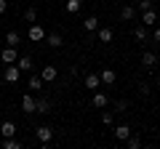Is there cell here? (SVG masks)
<instances>
[{"mask_svg": "<svg viewBox=\"0 0 160 149\" xmlns=\"http://www.w3.org/2000/svg\"><path fill=\"white\" fill-rule=\"evenodd\" d=\"M35 138H38L43 147H46L48 141L53 138V128H48V125H40V128H35Z\"/></svg>", "mask_w": 160, "mask_h": 149, "instance_id": "cell-1", "label": "cell"}, {"mask_svg": "<svg viewBox=\"0 0 160 149\" xmlns=\"http://www.w3.org/2000/svg\"><path fill=\"white\" fill-rule=\"evenodd\" d=\"M27 37H29V40H32V43H40V40H46V29H43V27H40V24H29V32H27Z\"/></svg>", "mask_w": 160, "mask_h": 149, "instance_id": "cell-2", "label": "cell"}, {"mask_svg": "<svg viewBox=\"0 0 160 149\" xmlns=\"http://www.w3.org/2000/svg\"><path fill=\"white\" fill-rule=\"evenodd\" d=\"M0 59H3V64H16V59H19V53H16V46H8V48H3Z\"/></svg>", "mask_w": 160, "mask_h": 149, "instance_id": "cell-3", "label": "cell"}, {"mask_svg": "<svg viewBox=\"0 0 160 149\" xmlns=\"http://www.w3.org/2000/svg\"><path fill=\"white\" fill-rule=\"evenodd\" d=\"M3 74H6V83H16L19 77H22V69L13 67V64H6V72Z\"/></svg>", "mask_w": 160, "mask_h": 149, "instance_id": "cell-4", "label": "cell"}, {"mask_svg": "<svg viewBox=\"0 0 160 149\" xmlns=\"http://www.w3.org/2000/svg\"><path fill=\"white\" fill-rule=\"evenodd\" d=\"M40 77H43V83H53V80L59 77V69L48 64V67H43V72H40Z\"/></svg>", "mask_w": 160, "mask_h": 149, "instance_id": "cell-5", "label": "cell"}, {"mask_svg": "<svg viewBox=\"0 0 160 149\" xmlns=\"http://www.w3.org/2000/svg\"><path fill=\"white\" fill-rule=\"evenodd\" d=\"M22 112L24 115H35V99L29 93H24V99H22Z\"/></svg>", "mask_w": 160, "mask_h": 149, "instance_id": "cell-6", "label": "cell"}, {"mask_svg": "<svg viewBox=\"0 0 160 149\" xmlns=\"http://www.w3.org/2000/svg\"><path fill=\"white\" fill-rule=\"evenodd\" d=\"M99 77H102V85H112L115 83V77H118V74H115V69H102V72H99Z\"/></svg>", "mask_w": 160, "mask_h": 149, "instance_id": "cell-7", "label": "cell"}, {"mask_svg": "<svg viewBox=\"0 0 160 149\" xmlns=\"http://www.w3.org/2000/svg\"><path fill=\"white\" fill-rule=\"evenodd\" d=\"M99 85H102V77H99L96 72H88V74H86V88H91V91H96Z\"/></svg>", "mask_w": 160, "mask_h": 149, "instance_id": "cell-8", "label": "cell"}, {"mask_svg": "<svg viewBox=\"0 0 160 149\" xmlns=\"http://www.w3.org/2000/svg\"><path fill=\"white\" fill-rule=\"evenodd\" d=\"M91 104H93L96 109H104V107L109 104V99H107V93H93V96H91Z\"/></svg>", "mask_w": 160, "mask_h": 149, "instance_id": "cell-9", "label": "cell"}, {"mask_svg": "<svg viewBox=\"0 0 160 149\" xmlns=\"http://www.w3.org/2000/svg\"><path fill=\"white\" fill-rule=\"evenodd\" d=\"M155 22H158V11H155V8L142 11V24H144V27H149V24H155Z\"/></svg>", "mask_w": 160, "mask_h": 149, "instance_id": "cell-10", "label": "cell"}, {"mask_svg": "<svg viewBox=\"0 0 160 149\" xmlns=\"http://www.w3.org/2000/svg\"><path fill=\"white\" fill-rule=\"evenodd\" d=\"M96 32H99V40H102L104 46H107V43H112V35H115V32H112V27H99Z\"/></svg>", "mask_w": 160, "mask_h": 149, "instance_id": "cell-11", "label": "cell"}, {"mask_svg": "<svg viewBox=\"0 0 160 149\" xmlns=\"http://www.w3.org/2000/svg\"><path fill=\"white\" fill-rule=\"evenodd\" d=\"M35 112H40V115H48V112H51V104H48V99H35Z\"/></svg>", "mask_w": 160, "mask_h": 149, "instance_id": "cell-12", "label": "cell"}, {"mask_svg": "<svg viewBox=\"0 0 160 149\" xmlns=\"http://www.w3.org/2000/svg\"><path fill=\"white\" fill-rule=\"evenodd\" d=\"M120 19H123V22L136 19V8H133V6H123V8H120Z\"/></svg>", "mask_w": 160, "mask_h": 149, "instance_id": "cell-13", "label": "cell"}, {"mask_svg": "<svg viewBox=\"0 0 160 149\" xmlns=\"http://www.w3.org/2000/svg\"><path fill=\"white\" fill-rule=\"evenodd\" d=\"M0 133H3V138H11V136H16V125H13L11 120H8V123H3V125H0Z\"/></svg>", "mask_w": 160, "mask_h": 149, "instance_id": "cell-14", "label": "cell"}, {"mask_svg": "<svg viewBox=\"0 0 160 149\" xmlns=\"http://www.w3.org/2000/svg\"><path fill=\"white\" fill-rule=\"evenodd\" d=\"M83 29H86V32H96V29H99V19H96V16L83 19Z\"/></svg>", "mask_w": 160, "mask_h": 149, "instance_id": "cell-15", "label": "cell"}, {"mask_svg": "<svg viewBox=\"0 0 160 149\" xmlns=\"http://www.w3.org/2000/svg\"><path fill=\"white\" fill-rule=\"evenodd\" d=\"M142 64H144V67H147V69H152V67H158V56H155V53H142Z\"/></svg>", "mask_w": 160, "mask_h": 149, "instance_id": "cell-16", "label": "cell"}, {"mask_svg": "<svg viewBox=\"0 0 160 149\" xmlns=\"http://www.w3.org/2000/svg\"><path fill=\"white\" fill-rule=\"evenodd\" d=\"M128 136H131V125H118V128H115V138L126 141Z\"/></svg>", "mask_w": 160, "mask_h": 149, "instance_id": "cell-17", "label": "cell"}, {"mask_svg": "<svg viewBox=\"0 0 160 149\" xmlns=\"http://www.w3.org/2000/svg\"><path fill=\"white\" fill-rule=\"evenodd\" d=\"M16 67L22 69V72H29V69H32V59H29V56H19L16 59Z\"/></svg>", "mask_w": 160, "mask_h": 149, "instance_id": "cell-18", "label": "cell"}, {"mask_svg": "<svg viewBox=\"0 0 160 149\" xmlns=\"http://www.w3.org/2000/svg\"><path fill=\"white\" fill-rule=\"evenodd\" d=\"M80 8H83L80 0H67V3H64V11H67V13H78Z\"/></svg>", "mask_w": 160, "mask_h": 149, "instance_id": "cell-19", "label": "cell"}, {"mask_svg": "<svg viewBox=\"0 0 160 149\" xmlns=\"http://www.w3.org/2000/svg\"><path fill=\"white\" fill-rule=\"evenodd\" d=\"M6 43H8V46H19V43H22V35L13 32V29H8V32H6Z\"/></svg>", "mask_w": 160, "mask_h": 149, "instance_id": "cell-20", "label": "cell"}, {"mask_svg": "<svg viewBox=\"0 0 160 149\" xmlns=\"http://www.w3.org/2000/svg\"><path fill=\"white\" fill-rule=\"evenodd\" d=\"M46 40H48V46H51V48H59V46H62V35L51 32V35H46Z\"/></svg>", "mask_w": 160, "mask_h": 149, "instance_id": "cell-21", "label": "cell"}, {"mask_svg": "<svg viewBox=\"0 0 160 149\" xmlns=\"http://www.w3.org/2000/svg\"><path fill=\"white\" fill-rule=\"evenodd\" d=\"M3 149H22V141L19 138H3Z\"/></svg>", "mask_w": 160, "mask_h": 149, "instance_id": "cell-22", "label": "cell"}, {"mask_svg": "<svg viewBox=\"0 0 160 149\" xmlns=\"http://www.w3.org/2000/svg\"><path fill=\"white\" fill-rule=\"evenodd\" d=\"M27 85L32 88V91H43V85H46V83H43V77H38V74H35V77H29Z\"/></svg>", "mask_w": 160, "mask_h": 149, "instance_id": "cell-23", "label": "cell"}, {"mask_svg": "<svg viewBox=\"0 0 160 149\" xmlns=\"http://www.w3.org/2000/svg\"><path fill=\"white\" fill-rule=\"evenodd\" d=\"M133 37H136V40H147V27H144V24H139V27L133 29Z\"/></svg>", "mask_w": 160, "mask_h": 149, "instance_id": "cell-24", "label": "cell"}, {"mask_svg": "<svg viewBox=\"0 0 160 149\" xmlns=\"http://www.w3.org/2000/svg\"><path fill=\"white\" fill-rule=\"evenodd\" d=\"M35 19H38V11H35L32 6H29V8H24V22H29V24H32Z\"/></svg>", "mask_w": 160, "mask_h": 149, "instance_id": "cell-25", "label": "cell"}, {"mask_svg": "<svg viewBox=\"0 0 160 149\" xmlns=\"http://www.w3.org/2000/svg\"><path fill=\"white\" fill-rule=\"evenodd\" d=\"M126 141H128V147H131V149H139V147H142V138H139V136H128Z\"/></svg>", "mask_w": 160, "mask_h": 149, "instance_id": "cell-26", "label": "cell"}, {"mask_svg": "<svg viewBox=\"0 0 160 149\" xmlns=\"http://www.w3.org/2000/svg\"><path fill=\"white\" fill-rule=\"evenodd\" d=\"M149 8H155V0H142L139 3V11H149Z\"/></svg>", "mask_w": 160, "mask_h": 149, "instance_id": "cell-27", "label": "cell"}, {"mask_svg": "<svg viewBox=\"0 0 160 149\" xmlns=\"http://www.w3.org/2000/svg\"><path fill=\"white\" fill-rule=\"evenodd\" d=\"M102 123L104 125H112V112H102Z\"/></svg>", "mask_w": 160, "mask_h": 149, "instance_id": "cell-28", "label": "cell"}, {"mask_svg": "<svg viewBox=\"0 0 160 149\" xmlns=\"http://www.w3.org/2000/svg\"><path fill=\"white\" fill-rule=\"evenodd\" d=\"M8 11V3H6V0H0V13H6Z\"/></svg>", "mask_w": 160, "mask_h": 149, "instance_id": "cell-29", "label": "cell"}, {"mask_svg": "<svg viewBox=\"0 0 160 149\" xmlns=\"http://www.w3.org/2000/svg\"><path fill=\"white\" fill-rule=\"evenodd\" d=\"M152 37H155V43H160V27H155V35H152Z\"/></svg>", "mask_w": 160, "mask_h": 149, "instance_id": "cell-30", "label": "cell"}, {"mask_svg": "<svg viewBox=\"0 0 160 149\" xmlns=\"http://www.w3.org/2000/svg\"><path fill=\"white\" fill-rule=\"evenodd\" d=\"M158 67H160V56H158Z\"/></svg>", "mask_w": 160, "mask_h": 149, "instance_id": "cell-31", "label": "cell"}, {"mask_svg": "<svg viewBox=\"0 0 160 149\" xmlns=\"http://www.w3.org/2000/svg\"><path fill=\"white\" fill-rule=\"evenodd\" d=\"M80 3H86V0H80Z\"/></svg>", "mask_w": 160, "mask_h": 149, "instance_id": "cell-32", "label": "cell"}]
</instances>
